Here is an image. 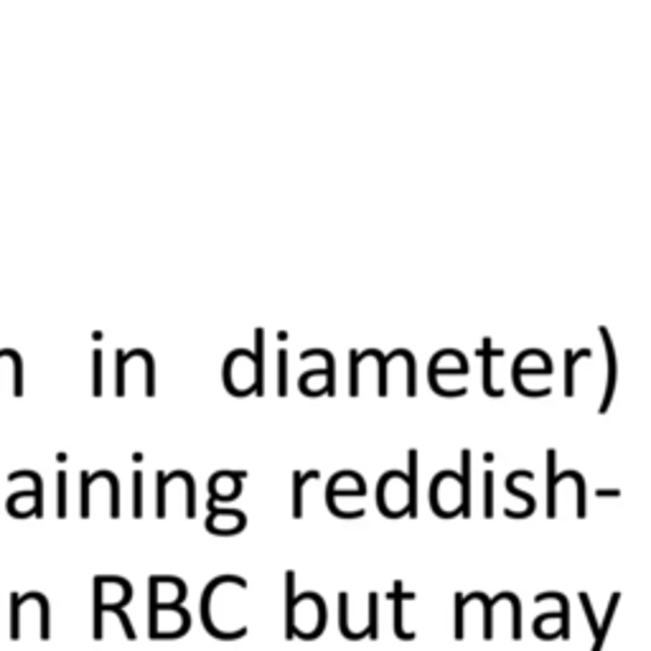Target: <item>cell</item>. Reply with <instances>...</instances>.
Wrapping results in <instances>:
<instances>
[{"mask_svg":"<svg viewBox=\"0 0 651 651\" xmlns=\"http://www.w3.org/2000/svg\"><path fill=\"white\" fill-rule=\"evenodd\" d=\"M519 479H529V481H532L534 476H532V471H514V474L509 476V479H506V491L514 493V496H519V499H524V504H527L524 517H532V514H534V509H537V501L532 499L529 493L519 491V488H517V481H519Z\"/></svg>","mask_w":651,"mask_h":651,"instance_id":"30bf717a","label":"cell"},{"mask_svg":"<svg viewBox=\"0 0 651 651\" xmlns=\"http://www.w3.org/2000/svg\"><path fill=\"white\" fill-rule=\"evenodd\" d=\"M278 364H280L278 394H280V397H285V392H288V354H285V351H280V354H278Z\"/></svg>","mask_w":651,"mask_h":651,"instance_id":"44dd1931","label":"cell"},{"mask_svg":"<svg viewBox=\"0 0 651 651\" xmlns=\"http://www.w3.org/2000/svg\"><path fill=\"white\" fill-rule=\"evenodd\" d=\"M143 514V506H140V474H135V517Z\"/></svg>","mask_w":651,"mask_h":651,"instance_id":"d4e9b609","label":"cell"},{"mask_svg":"<svg viewBox=\"0 0 651 651\" xmlns=\"http://www.w3.org/2000/svg\"><path fill=\"white\" fill-rule=\"evenodd\" d=\"M483 517L491 519L493 517V471H486L483 476Z\"/></svg>","mask_w":651,"mask_h":651,"instance_id":"e0dca14e","label":"cell"},{"mask_svg":"<svg viewBox=\"0 0 651 651\" xmlns=\"http://www.w3.org/2000/svg\"><path fill=\"white\" fill-rule=\"evenodd\" d=\"M463 614H466V601L463 595H455V639L461 641L466 636V623H463Z\"/></svg>","mask_w":651,"mask_h":651,"instance_id":"ac0fdd59","label":"cell"},{"mask_svg":"<svg viewBox=\"0 0 651 651\" xmlns=\"http://www.w3.org/2000/svg\"><path fill=\"white\" fill-rule=\"evenodd\" d=\"M110 611H112V614H117V618L122 621V628H125V636H127V639H130V641H135L133 623H130V618H127V616H125V611H122V608H110Z\"/></svg>","mask_w":651,"mask_h":651,"instance_id":"cb8c5ba5","label":"cell"},{"mask_svg":"<svg viewBox=\"0 0 651 651\" xmlns=\"http://www.w3.org/2000/svg\"><path fill=\"white\" fill-rule=\"evenodd\" d=\"M308 479H318V471H308V474H293V481H295V499H293V517L300 519L303 517V483Z\"/></svg>","mask_w":651,"mask_h":651,"instance_id":"9a60e30c","label":"cell"},{"mask_svg":"<svg viewBox=\"0 0 651 651\" xmlns=\"http://www.w3.org/2000/svg\"><path fill=\"white\" fill-rule=\"evenodd\" d=\"M405 486H407V517L418 519V453L410 450V466L405 474Z\"/></svg>","mask_w":651,"mask_h":651,"instance_id":"8992f818","label":"cell"},{"mask_svg":"<svg viewBox=\"0 0 651 651\" xmlns=\"http://www.w3.org/2000/svg\"><path fill=\"white\" fill-rule=\"evenodd\" d=\"M534 601H537V603H544V601H557V603H560V608H563V611H560V633H557V636H563V639L568 641L570 639V611H568L570 601H568V598H565L563 593H539Z\"/></svg>","mask_w":651,"mask_h":651,"instance_id":"9c48e42d","label":"cell"},{"mask_svg":"<svg viewBox=\"0 0 651 651\" xmlns=\"http://www.w3.org/2000/svg\"><path fill=\"white\" fill-rule=\"evenodd\" d=\"M313 356H321L323 361H326V369H323V374H326V385H323V392L329 394V397H334L336 394V380H334V356L326 351V348H310V351H303L300 354V359H313Z\"/></svg>","mask_w":651,"mask_h":651,"instance_id":"52a82bcc","label":"cell"},{"mask_svg":"<svg viewBox=\"0 0 651 651\" xmlns=\"http://www.w3.org/2000/svg\"><path fill=\"white\" fill-rule=\"evenodd\" d=\"M481 356H483V392L491 394V397H501V389H496L491 382V359L493 356H501V348H493L491 351V341H483V351H481Z\"/></svg>","mask_w":651,"mask_h":651,"instance_id":"8fae6325","label":"cell"},{"mask_svg":"<svg viewBox=\"0 0 651 651\" xmlns=\"http://www.w3.org/2000/svg\"><path fill=\"white\" fill-rule=\"evenodd\" d=\"M506 601L512 603V639L514 641H519L522 639V611H519V601H517V595L514 593H509V598Z\"/></svg>","mask_w":651,"mask_h":651,"instance_id":"d6986e66","label":"cell"},{"mask_svg":"<svg viewBox=\"0 0 651 651\" xmlns=\"http://www.w3.org/2000/svg\"><path fill=\"white\" fill-rule=\"evenodd\" d=\"M555 458H557L555 450H547V517L550 519L557 517V486L565 479H570V471L555 474Z\"/></svg>","mask_w":651,"mask_h":651,"instance_id":"277c9868","label":"cell"},{"mask_svg":"<svg viewBox=\"0 0 651 651\" xmlns=\"http://www.w3.org/2000/svg\"><path fill=\"white\" fill-rule=\"evenodd\" d=\"M105 603H102V577H97V598H95V639H102V614H105Z\"/></svg>","mask_w":651,"mask_h":651,"instance_id":"ffe728a7","label":"cell"},{"mask_svg":"<svg viewBox=\"0 0 651 651\" xmlns=\"http://www.w3.org/2000/svg\"><path fill=\"white\" fill-rule=\"evenodd\" d=\"M601 339L603 344H606V359H608V380H606V394H603V405H601V412L606 415L608 407H611V399H614V392H616V372H618V361H616V348H614V339H611V334H608L606 326H601Z\"/></svg>","mask_w":651,"mask_h":651,"instance_id":"7a4b0ae2","label":"cell"},{"mask_svg":"<svg viewBox=\"0 0 651 651\" xmlns=\"http://www.w3.org/2000/svg\"><path fill=\"white\" fill-rule=\"evenodd\" d=\"M463 598H466V601L483 603V641H491L493 639V608L506 601V590L496 595V598H488L486 593H468V595H463Z\"/></svg>","mask_w":651,"mask_h":651,"instance_id":"5b68a950","label":"cell"},{"mask_svg":"<svg viewBox=\"0 0 651 651\" xmlns=\"http://www.w3.org/2000/svg\"><path fill=\"white\" fill-rule=\"evenodd\" d=\"M618 601H621V593H614V598L608 601L606 618H603V623H598L595 644H593V649H590V651H603V644H606V636H608V631H611V623H614V616H616V608H618Z\"/></svg>","mask_w":651,"mask_h":651,"instance_id":"7c38bea8","label":"cell"},{"mask_svg":"<svg viewBox=\"0 0 651 651\" xmlns=\"http://www.w3.org/2000/svg\"><path fill=\"white\" fill-rule=\"evenodd\" d=\"M377 603H380V595L377 593H369V623H367V636L372 641H377V636H380V611H377Z\"/></svg>","mask_w":651,"mask_h":651,"instance_id":"2e32d148","label":"cell"},{"mask_svg":"<svg viewBox=\"0 0 651 651\" xmlns=\"http://www.w3.org/2000/svg\"><path fill=\"white\" fill-rule=\"evenodd\" d=\"M339 628H341V636L348 641H359V639H367V633L361 631H351L348 628V595L346 593H339Z\"/></svg>","mask_w":651,"mask_h":651,"instance_id":"4fadbf2b","label":"cell"},{"mask_svg":"<svg viewBox=\"0 0 651 651\" xmlns=\"http://www.w3.org/2000/svg\"><path fill=\"white\" fill-rule=\"evenodd\" d=\"M247 527V519L242 512H234V509H224V512H219V509H214L211 512V517L206 519V529L211 532V534H240L242 529Z\"/></svg>","mask_w":651,"mask_h":651,"instance_id":"6da1fadb","label":"cell"},{"mask_svg":"<svg viewBox=\"0 0 651 651\" xmlns=\"http://www.w3.org/2000/svg\"><path fill=\"white\" fill-rule=\"evenodd\" d=\"M171 483V476L158 474V517H165V486Z\"/></svg>","mask_w":651,"mask_h":651,"instance_id":"7402d4cb","label":"cell"},{"mask_svg":"<svg viewBox=\"0 0 651 651\" xmlns=\"http://www.w3.org/2000/svg\"><path fill=\"white\" fill-rule=\"evenodd\" d=\"M254 341H257V356H254V392L262 394V380H265V372H262V354H265V334L262 329H257L254 334Z\"/></svg>","mask_w":651,"mask_h":651,"instance_id":"5bb4252c","label":"cell"},{"mask_svg":"<svg viewBox=\"0 0 651 651\" xmlns=\"http://www.w3.org/2000/svg\"><path fill=\"white\" fill-rule=\"evenodd\" d=\"M359 354L351 351V394H359Z\"/></svg>","mask_w":651,"mask_h":651,"instance_id":"603a6c76","label":"cell"},{"mask_svg":"<svg viewBox=\"0 0 651 651\" xmlns=\"http://www.w3.org/2000/svg\"><path fill=\"white\" fill-rule=\"evenodd\" d=\"M590 348H580V351H568L565 354V394L573 397L575 394V364L580 359H588Z\"/></svg>","mask_w":651,"mask_h":651,"instance_id":"ba28073f","label":"cell"},{"mask_svg":"<svg viewBox=\"0 0 651 651\" xmlns=\"http://www.w3.org/2000/svg\"><path fill=\"white\" fill-rule=\"evenodd\" d=\"M387 598H389V601H394V633H397V639L412 641V639H415V633L405 631V623H402V611H405V601H412V598H415V593H407V590H402V582H394V590H392V593H387Z\"/></svg>","mask_w":651,"mask_h":651,"instance_id":"3957f363","label":"cell"}]
</instances>
